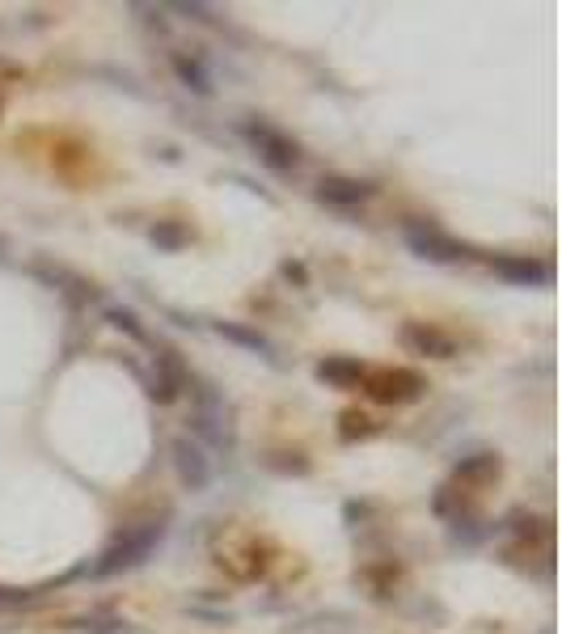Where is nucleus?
Returning <instances> with one entry per match:
<instances>
[{
    "instance_id": "nucleus-1",
    "label": "nucleus",
    "mask_w": 562,
    "mask_h": 634,
    "mask_svg": "<svg viewBox=\"0 0 562 634\" xmlns=\"http://www.w3.org/2000/svg\"><path fill=\"white\" fill-rule=\"evenodd\" d=\"M241 136L254 144V152L262 157V166H271L275 174H292V169L301 166V144L292 136H284L279 127L262 123V119L258 123L249 119V123H241Z\"/></svg>"
},
{
    "instance_id": "nucleus-2",
    "label": "nucleus",
    "mask_w": 562,
    "mask_h": 634,
    "mask_svg": "<svg viewBox=\"0 0 562 634\" xmlns=\"http://www.w3.org/2000/svg\"><path fill=\"white\" fill-rule=\"evenodd\" d=\"M157 541H161V524H140V529L123 533V538H119L106 554H102V558H97V563H94V575H114V571H127V566L144 563Z\"/></svg>"
},
{
    "instance_id": "nucleus-3",
    "label": "nucleus",
    "mask_w": 562,
    "mask_h": 634,
    "mask_svg": "<svg viewBox=\"0 0 562 634\" xmlns=\"http://www.w3.org/2000/svg\"><path fill=\"white\" fill-rule=\"evenodd\" d=\"M406 246L419 254V258H427V262H461V258H469V249L457 241V237H449L444 229H436V224H427V221H411L406 229Z\"/></svg>"
},
{
    "instance_id": "nucleus-4",
    "label": "nucleus",
    "mask_w": 562,
    "mask_h": 634,
    "mask_svg": "<svg viewBox=\"0 0 562 634\" xmlns=\"http://www.w3.org/2000/svg\"><path fill=\"white\" fill-rule=\"evenodd\" d=\"M364 389H368L372 402H389V406H402V402H414L423 394V376L411 373V368H385V373H368L364 376Z\"/></svg>"
},
{
    "instance_id": "nucleus-5",
    "label": "nucleus",
    "mask_w": 562,
    "mask_h": 634,
    "mask_svg": "<svg viewBox=\"0 0 562 634\" xmlns=\"http://www.w3.org/2000/svg\"><path fill=\"white\" fill-rule=\"evenodd\" d=\"M169 453H174V469H178L182 486H191V491H204L212 483V457L204 453V444L191 440V436H178V440L169 444Z\"/></svg>"
},
{
    "instance_id": "nucleus-6",
    "label": "nucleus",
    "mask_w": 562,
    "mask_h": 634,
    "mask_svg": "<svg viewBox=\"0 0 562 634\" xmlns=\"http://www.w3.org/2000/svg\"><path fill=\"white\" fill-rule=\"evenodd\" d=\"M494 276L516 284V288H546L549 279H554V267L541 258H529V254H499L491 258Z\"/></svg>"
},
{
    "instance_id": "nucleus-7",
    "label": "nucleus",
    "mask_w": 562,
    "mask_h": 634,
    "mask_svg": "<svg viewBox=\"0 0 562 634\" xmlns=\"http://www.w3.org/2000/svg\"><path fill=\"white\" fill-rule=\"evenodd\" d=\"M398 343L411 351V356H423V359H453L457 356V343L449 339L444 331L427 326V322H406L398 331Z\"/></svg>"
},
{
    "instance_id": "nucleus-8",
    "label": "nucleus",
    "mask_w": 562,
    "mask_h": 634,
    "mask_svg": "<svg viewBox=\"0 0 562 634\" xmlns=\"http://www.w3.org/2000/svg\"><path fill=\"white\" fill-rule=\"evenodd\" d=\"M364 376H368V368L351 356H326L317 364V381L330 389H356V385H364Z\"/></svg>"
},
{
    "instance_id": "nucleus-9",
    "label": "nucleus",
    "mask_w": 562,
    "mask_h": 634,
    "mask_svg": "<svg viewBox=\"0 0 562 634\" xmlns=\"http://www.w3.org/2000/svg\"><path fill=\"white\" fill-rule=\"evenodd\" d=\"M317 199L330 207H356V204H364V199H372V186L359 178H322Z\"/></svg>"
},
{
    "instance_id": "nucleus-10",
    "label": "nucleus",
    "mask_w": 562,
    "mask_h": 634,
    "mask_svg": "<svg viewBox=\"0 0 562 634\" xmlns=\"http://www.w3.org/2000/svg\"><path fill=\"white\" fill-rule=\"evenodd\" d=\"M216 334L224 339V343L241 347V351H249V356L258 359H275V343L267 339V334L249 331V326H241V322H216Z\"/></svg>"
},
{
    "instance_id": "nucleus-11",
    "label": "nucleus",
    "mask_w": 562,
    "mask_h": 634,
    "mask_svg": "<svg viewBox=\"0 0 562 634\" xmlns=\"http://www.w3.org/2000/svg\"><path fill=\"white\" fill-rule=\"evenodd\" d=\"M169 64H174V72H178V81L186 85L191 94L212 97V89H216V85H212V72H207L204 64H199V59H191V56H182V51H174V59H169Z\"/></svg>"
},
{
    "instance_id": "nucleus-12",
    "label": "nucleus",
    "mask_w": 562,
    "mask_h": 634,
    "mask_svg": "<svg viewBox=\"0 0 562 634\" xmlns=\"http://www.w3.org/2000/svg\"><path fill=\"white\" fill-rule=\"evenodd\" d=\"M39 276L51 284V288L68 292V296H77V301H89L94 296V284H85L81 276H72V271H64V267H51V262H39Z\"/></svg>"
},
{
    "instance_id": "nucleus-13",
    "label": "nucleus",
    "mask_w": 562,
    "mask_h": 634,
    "mask_svg": "<svg viewBox=\"0 0 562 634\" xmlns=\"http://www.w3.org/2000/svg\"><path fill=\"white\" fill-rule=\"evenodd\" d=\"M149 241L157 249H165V254H178V249L191 241V229H186L182 221H157L149 229Z\"/></svg>"
},
{
    "instance_id": "nucleus-14",
    "label": "nucleus",
    "mask_w": 562,
    "mask_h": 634,
    "mask_svg": "<svg viewBox=\"0 0 562 634\" xmlns=\"http://www.w3.org/2000/svg\"><path fill=\"white\" fill-rule=\"evenodd\" d=\"M106 322L114 326V331H123L127 339H136V343H149V331L140 326V317L131 313V309H123V304H106Z\"/></svg>"
},
{
    "instance_id": "nucleus-15",
    "label": "nucleus",
    "mask_w": 562,
    "mask_h": 634,
    "mask_svg": "<svg viewBox=\"0 0 562 634\" xmlns=\"http://www.w3.org/2000/svg\"><path fill=\"white\" fill-rule=\"evenodd\" d=\"M494 469H499V461L486 457V453H478V457H469V461H461L457 474H461V478H482V474H494Z\"/></svg>"
},
{
    "instance_id": "nucleus-16",
    "label": "nucleus",
    "mask_w": 562,
    "mask_h": 634,
    "mask_svg": "<svg viewBox=\"0 0 562 634\" xmlns=\"http://www.w3.org/2000/svg\"><path fill=\"white\" fill-rule=\"evenodd\" d=\"M343 423H347V428H343V436H347V440H351L356 431H359V436H368V431H372V419H364V414H356V411H351V414H343Z\"/></svg>"
},
{
    "instance_id": "nucleus-17",
    "label": "nucleus",
    "mask_w": 562,
    "mask_h": 634,
    "mask_svg": "<svg viewBox=\"0 0 562 634\" xmlns=\"http://www.w3.org/2000/svg\"><path fill=\"white\" fill-rule=\"evenodd\" d=\"M174 14H182V17H195V22H216V17H212V9H207V5H174Z\"/></svg>"
},
{
    "instance_id": "nucleus-18",
    "label": "nucleus",
    "mask_w": 562,
    "mask_h": 634,
    "mask_svg": "<svg viewBox=\"0 0 562 634\" xmlns=\"http://www.w3.org/2000/svg\"><path fill=\"white\" fill-rule=\"evenodd\" d=\"M284 276L296 279V284H304V267H301V262H284Z\"/></svg>"
},
{
    "instance_id": "nucleus-19",
    "label": "nucleus",
    "mask_w": 562,
    "mask_h": 634,
    "mask_svg": "<svg viewBox=\"0 0 562 634\" xmlns=\"http://www.w3.org/2000/svg\"><path fill=\"white\" fill-rule=\"evenodd\" d=\"M14 77H22V68L9 64V59H0V81H14Z\"/></svg>"
},
{
    "instance_id": "nucleus-20",
    "label": "nucleus",
    "mask_w": 562,
    "mask_h": 634,
    "mask_svg": "<svg viewBox=\"0 0 562 634\" xmlns=\"http://www.w3.org/2000/svg\"><path fill=\"white\" fill-rule=\"evenodd\" d=\"M26 593H9V588H0V605H9V601H22Z\"/></svg>"
},
{
    "instance_id": "nucleus-21",
    "label": "nucleus",
    "mask_w": 562,
    "mask_h": 634,
    "mask_svg": "<svg viewBox=\"0 0 562 634\" xmlns=\"http://www.w3.org/2000/svg\"><path fill=\"white\" fill-rule=\"evenodd\" d=\"M89 634H131L127 626H114V630H89Z\"/></svg>"
},
{
    "instance_id": "nucleus-22",
    "label": "nucleus",
    "mask_w": 562,
    "mask_h": 634,
    "mask_svg": "<svg viewBox=\"0 0 562 634\" xmlns=\"http://www.w3.org/2000/svg\"><path fill=\"white\" fill-rule=\"evenodd\" d=\"M0 258H5V237H0Z\"/></svg>"
}]
</instances>
